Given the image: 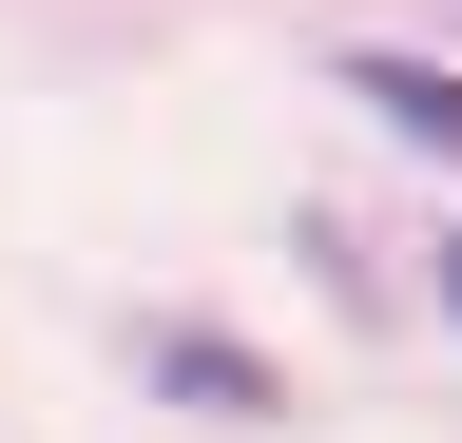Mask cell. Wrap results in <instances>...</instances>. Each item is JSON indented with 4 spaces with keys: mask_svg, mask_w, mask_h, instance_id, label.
<instances>
[{
    "mask_svg": "<svg viewBox=\"0 0 462 443\" xmlns=\"http://www.w3.org/2000/svg\"><path fill=\"white\" fill-rule=\"evenodd\" d=\"M346 97H366L385 135H424L443 174H462V78H443V59H346Z\"/></svg>",
    "mask_w": 462,
    "mask_h": 443,
    "instance_id": "6da1fadb",
    "label": "cell"
},
{
    "mask_svg": "<svg viewBox=\"0 0 462 443\" xmlns=\"http://www.w3.org/2000/svg\"><path fill=\"white\" fill-rule=\"evenodd\" d=\"M154 366H173V385H193V405H270V366H251V347H212V328H173V347H154Z\"/></svg>",
    "mask_w": 462,
    "mask_h": 443,
    "instance_id": "7a4b0ae2",
    "label": "cell"
},
{
    "mask_svg": "<svg viewBox=\"0 0 462 443\" xmlns=\"http://www.w3.org/2000/svg\"><path fill=\"white\" fill-rule=\"evenodd\" d=\"M443 309H462V251H443Z\"/></svg>",
    "mask_w": 462,
    "mask_h": 443,
    "instance_id": "3957f363",
    "label": "cell"
}]
</instances>
